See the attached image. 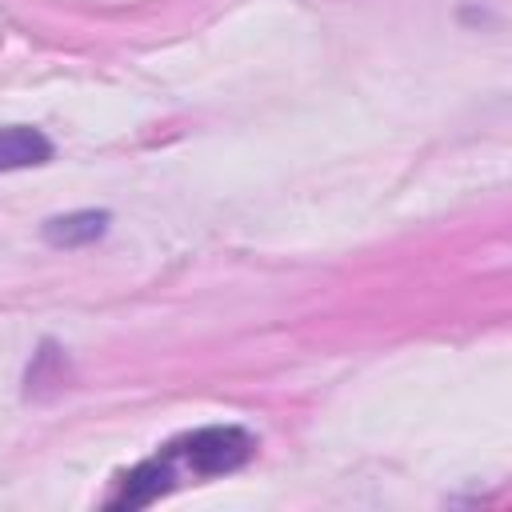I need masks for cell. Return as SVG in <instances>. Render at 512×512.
Here are the masks:
<instances>
[{
  "label": "cell",
  "mask_w": 512,
  "mask_h": 512,
  "mask_svg": "<svg viewBox=\"0 0 512 512\" xmlns=\"http://www.w3.org/2000/svg\"><path fill=\"white\" fill-rule=\"evenodd\" d=\"M52 160V144L40 128L28 124H12L0 128V172H16V168H36Z\"/></svg>",
  "instance_id": "obj_4"
},
{
  "label": "cell",
  "mask_w": 512,
  "mask_h": 512,
  "mask_svg": "<svg viewBox=\"0 0 512 512\" xmlns=\"http://www.w3.org/2000/svg\"><path fill=\"white\" fill-rule=\"evenodd\" d=\"M172 480H176L172 452L152 456V460L136 464V468L124 476L120 496H112V508H148V504H156L164 492H172Z\"/></svg>",
  "instance_id": "obj_2"
},
{
  "label": "cell",
  "mask_w": 512,
  "mask_h": 512,
  "mask_svg": "<svg viewBox=\"0 0 512 512\" xmlns=\"http://www.w3.org/2000/svg\"><path fill=\"white\" fill-rule=\"evenodd\" d=\"M252 448H256V440L244 428H236V424H212V428H200V432L184 436L168 452L172 456H184V464L196 476H224V472H236L252 456Z\"/></svg>",
  "instance_id": "obj_1"
},
{
  "label": "cell",
  "mask_w": 512,
  "mask_h": 512,
  "mask_svg": "<svg viewBox=\"0 0 512 512\" xmlns=\"http://www.w3.org/2000/svg\"><path fill=\"white\" fill-rule=\"evenodd\" d=\"M108 212H96V208H84V212H64V216H52L40 224V236L44 244L52 248H84L92 240H100L108 232Z\"/></svg>",
  "instance_id": "obj_3"
}]
</instances>
